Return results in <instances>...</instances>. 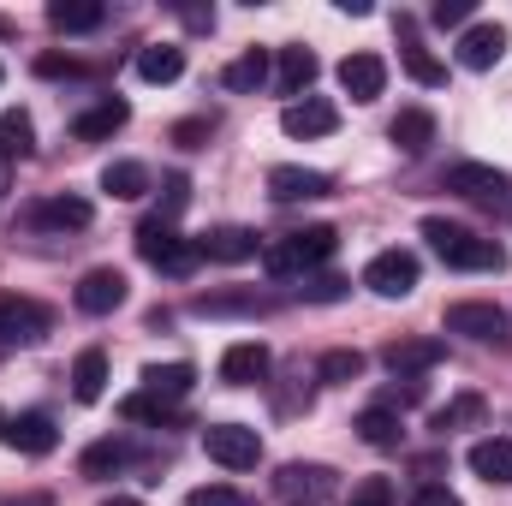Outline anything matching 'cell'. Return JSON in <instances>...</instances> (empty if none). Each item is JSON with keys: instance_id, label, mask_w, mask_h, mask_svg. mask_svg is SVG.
<instances>
[{"instance_id": "6da1fadb", "label": "cell", "mask_w": 512, "mask_h": 506, "mask_svg": "<svg viewBox=\"0 0 512 506\" xmlns=\"http://www.w3.org/2000/svg\"><path fill=\"white\" fill-rule=\"evenodd\" d=\"M423 239H429V251L441 256L447 268H471V274H501V268H507V251H501L495 239H483V233H471V227H459V221L429 215V221H423Z\"/></svg>"}, {"instance_id": "7a4b0ae2", "label": "cell", "mask_w": 512, "mask_h": 506, "mask_svg": "<svg viewBox=\"0 0 512 506\" xmlns=\"http://www.w3.org/2000/svg\"><path fill=\"white\" fill-rule=\"evenodd\" d=\"M334 245H340L334 227H304V233H286V239L262 245V262H268V274H310L334 256Z\"/></svg>"}, {"instance_id": "3957f363", "label": "cell", "mask_w": 512, "mask_h": 506, "mask_svg": "<svg viewBox=\"0 0 512 506\" xmlns=\"http://www.w3.org/2000/svg\"><path fill=\"white\" fill-rule=\"evenodd\" d=\"M137 256H143L149 268H161V274H191V268L203 262L197 239H179L173 221H161V215H149V221L137 227Z\"/></svg>"}, {"instance_id": "277c9868", "label": "cell", "mask_w": 512, "mask_h": 506, "mask_svg": "<svg viewBox=\"0 0 512 506\" xmlns=\"http://www.w3.org/2000/svg\"><path fill=\"white\" fill-rule=\"evenodd\" d=\"M447 334H465V340H477V346H507V310L501 304H489V298H459V304H447Z\"/></svg>"}, {"instance_id": "5b68a950", "label": "cell", "mask_w": 512, "mask_h": 506, "mask_svg": "<svg viewBox=\"0 0 512 506\" xmlns=\"http://www.w3.org/2000/svg\"><path fill=\"white\" fill-rule=\"evenodd\" d=\"M203 453H209L215 465H227V471H256L262 435L245 429V423H209V429H203Z\"/></svg>"}, {"instance_id": "8992f818", "label": "cell", "mask_w": 512, "mask_h": 506, "mask_svg": "<svg viewBox=\"0 0 512 506\" xmlns=\"http://www.w3.org/2000/svg\"><path fill=\"white\" fill-rule=\"evenodd\" d=\"M48 310L36 298H18V292H0V346H36L48 334Z\"/></svg>"}, {"instance_id": "52a82bcc", "label": "cell", "mask_w": 512, "mask_h": 506, "mask_svg": "<svg viewBox=\"0 0 512 506\" xmlns=\"http://www.w3.org/2000/svg\"><path fill=\"white\" fill-rule=\"evenodd\" d=\"M364 286L376 292V298H411L417 292V256L411 251H376L370 256V268H364Z\"/></svg>"}, {"instance_id": "ba28073f", "label": "cell", "mask_w": 512, "mask_h": 506, "mask_svg": "<svg viewBox=\"0 0 512 506\" xmlns=\"http://www.w3.org/2000/svg\"><path fill=\"white\" fill-rule=\"evenodd\" d=\"M447 358V340H435V334H411V340H393L382 352V364L393 370L399 381H411V376H423V370H435Z\"/></svg>"}, {"instance_id": "9c48e42d", "label": "cell", "mask_w": 512, "mask_h": 506, "mask_svg": "<svg viewBox=\"0 0 512 506\" xmlns=\"http://www.w3.org/2000/svg\"><path fill=\"white\" fill-rule=\"evenodd\" d=\"M72 304H78L84 316H114V310L126 304V274H120V268H90V274L78 280Z\"/></svg>"}, {"instance_id": "30bf717a", "label": "cell", "mask_w": 512, "mask_h": 506, "mask_svg": "<svg viewBox=\"0 0 512 506\" xmlns=\"http://www.w3.org/2000/svg\"><path fill=\"white\" fill-rule=\"evenodd\" d=\"M393 30H399V60H405V72H411L423 90H441V84H447V66L417 42V24H411L405 12H393Z\"/></svg>"}, {"instance_id": "8fae6325", "label": "cell", "mask_w": 512, "mask_h": 506, "mask_svg": "<svg viewBox=\"0 0 512 506\" xmlns=\"http://www.w3.org/2000/svg\"><path fill=\"white\" fill-rule=\"evenodd\" d=\"M268 370H274V358H268L262 340H233L221 352V381L227 387H256V381H268Z\"/></svg>"}, {"instance_id": "7c38bea8", "label": "cell", "mask_w": 512, "mask_h": 506, "mask_svg": "<svg viewBox=\"0 0 512 506\" xmlns=\"http://www.w3.org/2000/svg\"><path fill=\"white\" fill-rule=\"evenodd\" d=\"M334 179L316 173V167H268V197L274 203H310V197H328Z\"/></svg>"}, {"instance_id": "4fadbf2b", "label": "cell", "mask_w": 512, "mask_h": 506, "mask_svg": "<svg viewBox=\"0 0 512 506\" xmlns=\"http://www.w3.org/2000/svg\"><path fill=\"white\" fill-rule=\"evenodd\" d=\"M447 191H459L471 203H501L507 197V173L483 167V161H459V167H447Z\"/></svg>"}, {"instance_id": "5bb4252c", "label": "cell", "mask_w": 512, "mask_h": 506, "mask_svg": "<svg viewBox=\"0 0 512 506\" xmlns=\"http://www.w3.org/2000/svg\"><path fill=\"white\" fill-rule=\"evenodd\" d=\"M340 90H346L352 102H376L387 90L382 54H346V60H340Z\"/></svg>"}, {"instance_id": "9a60e30c", "label": "cell", "mask_w": 512, "mask_h": 506, "mask_svg": "<svg viewBox=\"0 0 512 506\" xmlns=\"http://www.w3.org/2000/svg\"><path fill=\"white\" fill-rule=\"evenodd\" d=\"M501 54H507V30L501 24H471L459 36V66L465 72H489V66H501Z\"/></svg>"}, {"instance_id": "2e32d148", "label": "cell", "mask_w": 512, "mask_h": 506, "mask_svg": "<svg viewBox=\"0 0 512 506\" xmlns=\"http://www.w3.org/2000/svg\"><path fill=\"white\" fill-rule=\"evenodd\" d=\"M6 447H18V453L42 459V453H54V447H60V429H54V417H48V411H24V417H12V423H6Z\"/></svg>"}, {"instance_id": "e0dca14e", "label": "cell", "mask_w": 512, "mask_h": 506, "mask_svg": "<svg viewBox=\"0 0 512 506\" xmlns=\"http://www.w3.org/2000/svg\"><path fill=\"white\" fill-rule=\"evenodd\" d=\"M334 126H340V114H334V102H322V96L286 102V114H280V131H286V137H328Z\"/></svg>"}, {"instance_id": "ac0fdd59", "label": "cell", "mask_w": 512, "mask_h": 506, "mask_svg": "<svg viewBox=\"0 0 512 506\" xmlns=\"http://www.w3.org/2000/svg\"><path fill=\"white\" fill-rule=\"evenodd\" d=\"M30 227H42V233H78V227H90V203L84 197H48V203L30 209Z\"/></svg>"}, {"instance_id": "d6986e66", "label": "cell", "mask_w": 512, "mask_h": 506, "mask_svg": "<svg viewBox=\"0 0 512 506\" xmlns=\"http://www.w3.org/2000/svg\"><path fill=\"white\" fill-rule=\"evenodd\" d=\"M197 251L209 256V262H251L262 251V239H256L251 227H215V233L197 239Z\"/></svg>"}, {"instance_id": "ffe728a7", "label": "cell", "mask_w": 512, "mask_h": 506, "mask_svg": "<svg viewBox=\"0 0 512 506\" xmlns=\"http://www.w3.org/2000/svg\"><path fill=\"white\" fill-rule=\"evenodd\" d=\"M465 459H471V471H477L483 483H495V489L512 483V441H507V435H483Z\"/></svg>"}, {"instance_id": "44dd1931", "label": "cell", "mask_w": 512, "mask_h": 506, "mask_svg": "<svg viewBox=\"0 0 512 506\" xmlns=\"http://www.w3.org/2000/svg\"><path fill=\"white\" fill-rule=\"evenodd\" d=\"M126 120H131V108L120 96H108V102H96L90 114L72 120V137H78V143H102V137H114V131L126 126Z\"/></svg>"}, {"instance_id": "7402d4cb", "label": "cell", "mask_w": 512, "mask_h": 506, "mask_svg": "<svg viewBox=\"0 0 512 506\" xmlns=\"http://www.w3.org/2000/svg\"><path fill=\"white\" fill-rule=\"evenodd\" d=\"M185 72V48L179 42H149V48H137V78L143 84H173Z\"/></svg>"}, {"instance_id": "603a6c76", "label": "cell", "mask_w": 512, "mask_h": 506, "mask_svg": "<svg viewBox=\"0 0 512 506\" xmlns=\"http://www.w3.org/2000/svg\"><path fill=\"white\" fill-rule=\"evenodd\" d=\"M191 381H197L191 364H149V370H143V393L161 399V405H179V399L191 393Z\"/></svg>"}, {"instance_id": "cb8c5ba5", "label": "cell", "mask_w": 512, "mask_h": 506, "mask_svg": "<svg viewBox=\"0 0 512 506\" xmlns=\"http://www.w3.org/2000/svg\"><path fill=\"white\" fill-rule=\"evenodd\" d=\"M108 18V6H96V0H54L48 6V24L60 30V36H84V30H96Z\"/></svg>"}, {"instance_id": "d4e9b609", "label": "cell", "mask_w": 512, "mask_h": 506, "mask_svg": "<svg viewBox=\"0 0 512 506\" xmlns=\"http://www.w3.org/2000/svg\"><path fill=\"white\" fill-rule=\"evenodd\" d=\"M316 54L310 48H280V72H274V84H280V96H304L310 84H316Z\"/></svg>"}, {"instance_id": "484cf974", "label": "cell", "mask_w": 512, "mask_h": 506, "mask_svg": "<svg viewBox=\"0 0 512 506\" xmlns=\"http://www.w3.org/2000/svg\"><path fill=\"white\" fill-rule=\"evenodd\" d=\"M387 137H393V149H405V155H423V149L435 143V114H423V108H405V114L387 126Z\"/></svg>"}, {"instance_id": "4316f807", "label": "cell", "mask_w": 512, "mask_h": 506, "mask_svg": "<svg viewBox=\"0 0 512 506\" xmlns=\"http://www.w3.org/2000/svg\"><path fill=\"white\" fill-rule=\"evenodd\" d=\"M72 393L84 399V405H96L102 393H108V352H78V364H72Z\"/></svg>"}, {"instance_id": "83f0119b", "label": "cell", "mask_w": 512, "mask_h": 506, "mask_svg": "<svg viewBox=\"0 0 512 506\" xmlns=\"http://www.w3.org/2000/svg\"><path fill=\"white\" fill-rule=\"evenodd\" d=\"M102 191L120 197V203H137V197L149 191V167H143V161H108V167H102Z\"/></svg>"}, {"instance_id": "f1b7e54d", "label": "cell", "mask_w": 512, "mask_h": 506, "mask_svg": "<svg viewBox=\"0 0 512 506\" xmlns=\"http://www.w3.org/2000/svg\"><path fill=\"white\" fill-rule=\"evenodd\" d=\"M221 84H227L233 96H256V90L268 84V54H262V48H245V54L221 72Z\"/></svg>"}, {"instance_id": "f546056e", "label": "cell", "mask_w": 512, "mask_h": 506, "mask_svg": "<svg viewBox=\"0 0 512 506\" xmlns=\"http://www.w3.org/2000/svg\"><path fill=\"white\" fill-rule=\"evenodd\" d=\"M30 149H36L30 114H24V108H6V114H0V161H24Z\"/></svg>"}, {"instance_id": "4dcf8cb0", "label": "cell", "mask_w": 512, "mask_h": 506, "mask_svg": "<svg viewBox=\"0 0 512 506\" xmlns=\"http://www.w3.org/2000/svg\"><path fill=\"white\" fill-rule=\"evenodd\" d=\"M280 489H286L292 501L304 495V506H310L316 495L334 489V471H328V465H286V471H280Z\"/></svg>"}, {"instance_id": "1f68e13d", "label": "cell", "mask_w": 512, "mask_h": 506, "mask_svg": "<svg viewBox=\"0 0 512 506\" xmlns=\"http://www.w3.org/2000/svg\"><path fill=\"white\" fill-rule=\"evenodd\" d=\"M358 435H364V441H370L376 453H393V447L405 441V423H399V417H393L387 405H370V411L358 417Z\"/></svg>"}, {"instance_id": "d6a6232c", "label": "cell", "mask_w": 512, "mask_h": 506, "mask_svg": "<svg viewBox=\"0 0 512 506\" xmlns=\"http://www.w3.org/2000/svg\"><path fill=\"white\" fill-rule=\"evenodd\" d=\"M126 465H131V447L126 441H114V435L96 441V447L84 453V477H114V471H126Z\"/></svg>"}, {"instance_id": "836d02e7", "label": "cell", "mask_w": 512, "mask_h": 506, "mask_svg": "<svg viewBox=\"0 0 512 506\" xmlns=\"http://www.w3.org/2000/svg\"><path fill=\"white\" fill-rule=\"evenodd\" d=\"M477 417H483V393H459L453 405H441V411H435V423H429V429H435V435H453V429H465V423H477Z\"/></svg>"}, {"instance_id": "e575fe53", "label": "cell", "mask_w": 512, "mask_h": 506, "mask_svg": "<svg viewBox=\"0 0 512 506\" xmlns=\"http://www.w3.org/2000/svg\"><path fill=\"white\" fill-rule=\"evenodd\" d=\"M316 376L328 381V387H346V381L364 376V352H346V346H340V352H328V358L316 364Z\"/></svg>"}, {"instance_id": "d590c367", "label": "cell", "mask_w": 512, "mask_h": 506, "mask_svg": "<svg viewBox=\"0 0 512 506\" xmlns=\"http://www.w3.org/2000/svg\"><path fill=\"white\" fill-rule=\"evenodd\" d=\"M120 417H131V423H167L173 417V405H161V399H149V393H131V399H120Z\"/></svg>"}, {"instance_id": "8d00e7d4", "label": "cell", "mask_w": 512, "mask_h": 506, "mask_svg": "<svg viewBox=\"0 0 512 506\" xmlns=\"http://www.w3.org/2000/svg\"><path fill=\"white\" fill-rule=\"evenodd\" d=\"M185 506H251L239 489H227V483H203V489H191V501Z\"/></svg>"}, {"instance_id": "74e56055", "label": "cell", "mask_w": 512, "mask_h": 506, "mask_svg": "<svg viewBox=\"0 0 512 506\" xmlns=\"http://www.w3.org/2000/svg\"><path fill=\"white\" fill-rule=\"evenodd\" d=\"M346 286H352V280L322 274V280H310V286H304V298H310V304H340V298H346Z\"/></svg>"}, {"instance_id": "f35d334b", "label": "cell", "mask_w": 512, "mask_h": 506, "mask_svg": "<svg viewBox=\"0 0 512 506\" xmlns=\"http://www.w3.org/2000/svg\"><path fill=\"white\" fill-rule=\"evenodd\" d=\"M185 203H191V179H185V173H173V179H167V197H161V221H173Z\"/></svg>"}, {"instance_id": "ab89813d", "label": "cell", "mask_w": 512, "mask_h": 506, "mask_svg": "<svg viewBox=\"0 0 512 506\" xmlns=\"http://www.w3.org/2000/svg\"><path fill=\"white\" fill-rule=\"evenodd\" d=\"M429 18H435L441 30H447V24H465V18H471V0H435Z\"/></svg>"}, {"instance_id": "60d3db41", "label": "cell", "mask_w": 512, "mask_h": 506, "mask_svg": "<svg viewBox=\"0 0 512 506\" xmlns=\"http://www.w3.org/2000/svg\"><path fill=\"white\" fill-rule=\"evenodd\" d=\"M36 72H42V78H78L84 66H78V60H60V54H42V60H36Z\"/></svg>"}, {"instance_id": "b9f144b4", "label": "cell", "mask_w": 512, "mask_h": 506, "mask_svg": "<svg viewBox=\"0 0 512 506\" xmlns=\"http://www.w3.org/2000/svg\"><path fill=\"white\" fill-rule=\"evenodd\" d=\"M203 137H209V120H179V126H173V143H179V149H197Z\"/></svg>"}, {"instance_id": "7bdbcfd3", "label": "cell", "mask_w": 512, "mask_h": 506, "mask_svg": "<svg viewBox=\"0 0 512 506\" xmlns=\"http://www.w3.org/2000/svg\"><path fill=\"white\" fill-rule=\"evenodd\" d=\"M411 506H465V501H459L453 489H441V483H429V489H417V495H411Z\"/></svg>"}, {"instance_id": "ee69618b", "label": "cell", "mask_w": 512, "mask_h": 506, "mask_svg": "<svg viewBox=\"0 0 512 506\" xmlns=\"http://www.w3.org/2000/svg\"><path fill=\"white\" fill-rule=\"evenodd\" d=\"M352 506H393V489H387L382 477H376V483H364V489L352 495Z\"/></svg>"}, {"instance_id": "f6af8a7d", "label": "cell", "mask_w": 512, "mask_h": 506, "mask_svg": "<svg viewBox=\"0 0 512 506\" xmlns=\"http://www.w3.org/2000/svg\"><path fill=\"white\" fill-rule=\"evenodd\" d=\"M0 506H48V495H18V501H0Z\"/></svg>"}, {"instance_id": "bcb514c9", "label": "cell", "mask_w": 512, "mask_h": 506, "mask_svg": "<svg viewBox=\"0 0 512 506\" xmlns=\"http://www.w3.org/2000/svg\"><path fill=\"white\" fill-rule=\"evenodd\" d=\"M102 506H143V501H131V495H114V501H102Z\"/></svg>"}, {"instance_id": "7dc6e473", "label": "cell", "mask_w": 512, "mask_h": 506, "mask_svg": "<svg viewBox=\"0 0 512 506\" xmlns=\"http://www.w3.org/2000/svg\"><path fill=\"white\" fill-rule=\"evenodd\" d=\"M0 191H6V161H0Z\"/></svg>"}, {"instance_id": "c3c4849f", "label": "cell", "mask_w": 512, "mask_h": 506, "mask_svg": "<svg viewBox=\"0 0 512 506\" xmlns=\"http://www.w3.org/2000/svg\"><path fill=\"white\" fill-rule=\"evenodd\" d=\"M0 435H6V417H0Z\"/></svg>"}]
</instances>
